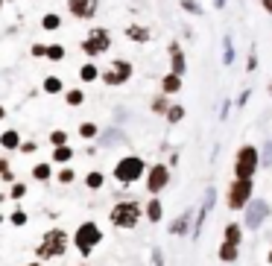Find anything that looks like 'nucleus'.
<instances>
[{
    "label": "nucleus",
    "mask_w": 272,
    "mask_h": 266,
    "mask_svg": "<svg viewBox=\"0 0 272 266\" xmlns=\"http://www.w3.org/2000/svg\"><path fill=\"white\" fill-rule=\"evenodd\" d=\"M103 181H106V178H103V173H97V170L88 173V178H85V184H88L91 190H100V187H103Z\"/></svg>",
    "instance_id": "28"
},
{
    "label": "nucleus",
    "mask_w": 272,
    "mask_h": 266,
    "mask_svg": "<svg viewBox=\"0 0 272 266\" xmlns=\"http://www.w3.org/2000/svg\"><path fill=\"white\" fill-rule=\"evenodd\" d=\"M44 91H47V94H59L61 91V79L59 76H47V79H44Z\"/></svg>",
    "instance_id": "27"
},
{
    "label": "nucleus",
    "mask_w": 272,
    "mask_h": 266,
    "mask_svg": "<svg viewBox=\"0 0 272 266\" xmlns=\"http://www.w3.org/2000/svg\"><path fill=\"white\" fill-rule=\"evenodd\" d=\"M79 134H82L85 140L94 137V134H97V123H82V126H79Z\"/></svg>",
    "instance_id": "34"
},
{
    "label": "nucleus",
    "mask_w": 272,
    "mask_h": 266,
    "mask_svg": "<svg viewBox=\"0 0 272 266\" xmlns=\"http://www.w3.org/2000/svg\"><path fill=\"white\" fill-rule=\"evenodd\" d=\"M9 220H12V225H27V214H24V211H15Z\"/></svg>",
    "instance_id": "36"
},
{
    "label": "nucleus",
    "mask_w": 272,
    "mask_h": 266,
    "mask_svg": "<svg viewBox=\"0 0 272 266\" xmlns=\"http://www.w3.org/2000/svg\"><path fill=\"white\" fill-rule=\"evenodd\" d=\"M161 217H164V208H161V202L152 199L150 205H147V220H150V222H161Z\"/></svg>",
    "instance_id": "19"
},
{
    "label": "nucleus",
    "mask_w": 272,
    "mask_h": 266,
    "mask_svg": "<svg viewBox=\"0 0 272 266\" xmlns=\"http://www.w3.org/2000/svg\"><path fill=\"white\" fill-rule=\"evenodd\" d=\"M100 76H103V70L94 65V62H85V65L79 67V79H82V82H94V79H100Z\"/></svg>",
    "instance_id": "17"
},
{
    "label": "nucleus",
    "mask_w": 272,
    "mask_h": 266,
    "mask_svg": "<svg viewBox=\"0 0 272 266\" xmlns=\"http://www.w3.org/2000/svg\"><path fill=\"white\" fill-rule=\"evenodd\" d=\"M0 146H6V149H18L21 146V137H18V132H3L0 134Z\"/></svg>",
    "instance_id": "20"
},
{
    "label": "nucleus",
    "mask_w": 272,
    "mask_h": 266,
    "mask_svg": "<svg viewBox=\"0 0 272 266\" xmlns=\"http://www.w3.org/2000/svg\"><path fill=\"white\" fill-rule=\"evenodd\" d=\"M179 91H181V76H176V73H164V79H161V94L173 97V94H179Z\"/></svg>",
    "instance_id": "14"
},
{
    "label": "nucleus",
    "mask_w": 272,
    "mask_h": 266,
    "mask_svg": "<svg viewBox=\"0 0 272 266\" xmlns=\"http://www.w3.org/2000/svg\"><path fill=\"white\" fill-rule=\"evenodd\" d=\"M132 73H135V67H132V62H126V59H114L111 65L103 70V82L109 85V88H117V85H123V82H129L132 79Z\"/></svg>",
    "instance_id": "7"
},
{
    "label": "nucleus",
    "mask_w": 272,
    "mask_h": 266,
    "mask_svg": "<svg viewBox=\"0 0 272 266\" xmlns=\"http://www.w3.org/2000/svg\"><path fill=\"white\" fill-rule=\"evenodd\" d=\"M264 167H272V140L264 143Z\"/></svg>",
    "instance_id": "35"
},
{
    "label": "nucleus",
    "mask_w": 272,
    "mask_h": 266,
    "mask_svg": "<svg viewBox=\"0 0 272 266\" xmlns=\"http://www.w3.org/2000/svg\"><path fill=\"white\" fill-rule=\"evenodd\" d=\"M0 6H3V0H0Z\"/></svg>",
    "instance_id": "49"
},
{
    "label": "nucleus",
    "mask_w": 272,
    "mask_h": 266,
    "mask_svg": "<svg viewBox=\"0 0 272 266\" xmlns=\"http://www.w3.org/2000/svg\"><path fill=\"white\" fill-rule=\"evenodd\" d=\"M144 173H147V164H144L138 155H126V158H120L117 167H114V178H117L120 184H135Z\"/></svg>",
    "instance_id": "3"
},
{
    "label": "nucleus",
    "mask_w": 272,
    "mask_h": 266,
    "mask_svg": "<svg viewBox=\"0 0 272 266\" xmlns=\"http://www.w3.org/2000/svg\"><path fill=\"white\" fill-rule=\"evenodd\" d=\"M3 117H6V111H3V105H0V120H3Z\"/></svg>",
    "instance_id": "45"
},
{
    "label": "nucleus",
    "mask_w": 272,
    "mask_h": 266,
    "mask_svg": "<svg viewBox=\"0 0 272 266\" xmlns=\"http://www.w3.org/2000/svg\"><path fill=\"white\" fill-rule=\"evenodd\" d=\"M258 170H261V152H258V146H252V143L240 146V152L234 158V178H252Z\"/></svg>",
    "instance_id": "2"
},
{
    "label": "nucleus",
    "mask_w": 272,
    "mask_h": 266,
    "mask_svg": "<svg viewBox=\"0 0 272 266\" xmlns=\"http://www.w3.org/2000/svg\"><path fill=\"white\" fill-rule=\"evenodd\" d=\"M187 220H190V211H187V214H181L179 220L170 225V231H173V234H184V231H187Z\"/></svg>",
    "instance_id": "26"
},
{
    "label": "nucleus",
    "mask_w": 272,
    "mask_h": 266,
    "mask_svg": "<svg viewBox=\"0 0 272 266\" xmlns=\"http://www.w3.org/2000/svg\"><path fill=\"white\" fill-rule=\"evenodd\" d=\"M64 249H67V234L61 231V228H53V231L44 234V240L38 246V261L59 258V255H64Z\"/></svg>",
    "instance_id": "4"
},
{
    "label": "nucleus",
    "mask_w": 272,
    "mask_h": 266,
    "mask_svg": "<svg viewBox=\"0 0 272 266\" xmlns=\"http://www.w3.org/2000/svg\"><path fill=\"white\" fill-rule=\"evenodd\" d=\"M79 50H82L88 59H97V56L109 53V50H111V33H109L106 27H94V30H88V35L82 38Z\"/></svg>",
    "instance_id": "1"
},
{
    "label": "nucleus",
    "mask_w": 272,
    "mask_h": 266,
    "mask_svg": "<svg viewBox=\"0 0 272 266\" xmlns=\"http://www.w3.org/2000/svg\"><path fill=\"white\" fill-rule=\"evenodd\" d=\"M167 53H170V73L184 76V73H187V59H184V50H181V44H179V41H170Z\"/></svg>",
    "instance_id": "12"
},
{
    "label": "nucleus",
    "mask_w": 272,
    "mask_h": 266,
    "mask_svg": "<svg viewBox=\"0 0 272 266\" xmlns=\"http://www.w3.org/2000/svg\"><path fill=\"white\" fill-rule=\"evenodd\" d=\"M27 266H41V264H27Z\"/></svg>",
    "instance_id": "48"
},
{
    "label": "nucleus",
    "mask_w": 272,
    "mask_h": 266,
    "mask_svg": "<svg viewBox=\"0 0 272 266\" xmlns=\"http://www.w3.org/2000/svg\"><path fill=\"white\" fill-rule=\"evenodd\" d=\"M123 33H126V38H129V41H135V44H147V41L152 38V33L147 30V27H141V24H129Z\"/></svg>",
    "instance_id": "13"
},
{
    "label": "nucleus",
    "mask_w": 272,
    "mask_h": 266,
    "mask_svg": "<svg viewBox=\"0 0 272 266\" xmlns=\"http://www.w3.org/2000/svg\"><path fill=\"white\" fill-rule=\"evenodd\" d=\"M24 193H27V187H24V184H15V187H12V193H9V196H12V199H21V196H24Z\"/></svg>",
    "instance_id": "40"
},
{
    "label": "nucleus",
    "mask_w": 272,
    "mask_h": 266,
    "mask_svg": "<svg viewBox=\"0 0 272 266\" xmlns=\"http://www.w3.org/2000/svg\"><path fill=\"white\" fill-rule=\"evenodd\" d=\"M100 9V0H67V12L76 21H91Z\"/></svg>",
    "instance_id": "11"
},
{
    "label": "nucleus",
    "mask_w": 272,
    "mask_h": 266,
    "mask_svg": "<svg viewBox=\"0 0 272 266\" xmlns=\"http://www.w3.org/2000/svg\"><path fill=\"white\" fill-rule=\"evenodd\" d=\"M6 167H9V164H6V161H0V176H3V173H9Z\"/></svg>",
    "instance_id": "43"
},
{
    "label": "nucleus",
    "mask_w": 272,
    "mask_h": 266,
    "mask_svg": "<svg viewBox=\"0 0 272 266\" xmlns=\"http://www.w3.org/2000/svg\"><path fill=\"white\" fill-rule=\"evenodd\" d=\"M222 65H234V44H231V35L222 38Z\"/></svg>",
    "instance_id": "21"
},
{
    "label": "nucleus",
    "mask_w": 272,
    "mask_h": 266,
    "mask_svg": "<svg viewBox=\"0 0 272 266\" xmlns=\"http://www.w3.org/2000/svg\"><path fill=\"white\" fill-rule=\"evenodd\" d=\"M267 217H270V205L264 199H252L246 205V228H261Z\"/></svg>",
    "instance_id": "10"
},
{
    "label": "nucleus",
    "mask_w": 272,
    "mask_h": 266,
    "mask_svg": "<svg viewBox=\"0 0 272 266\" xmlns=\"http://www.w3.org/2000/svg\"><path fill=\"white\" fill-rule=\"evenodd\" d=\"M181 9H184L187 15H202V12H205V9H202L196 0H181Z\"/></svg>",
    "instance_id": "31"
},
{
    "label": "nucleus",
    "mask_w": 272,
    "mask_h": 266,
    "mask_svg": "<svg viewBox=\"0 0 272 266\" xmlns=\"http://www.w3.org/2000/svg\"><path fill=\"white\" fill-rule=\"evenodd\" d=\"M252 178H234L231 187H228V208L231 211H246V205L252 202Z\"/></svg>",
    "instance_id": "6"
},
{
    "label": "nucleus",
    "mask_w": 272,
    "mask_h": 266,
    "mask_svg": "<svg viewBox=\"0 0 272 266\" xmlns=\"http://www.w3.org/2000/svg\"><path fill=\"white\" fill-rule=\"evenodd\" d=\"M32 176H35L38 181H47V178H50V167L47 164H35L32 167Z\"/></svg>",
    "instance_id": "32"
},
{
    "label": "nucleus",
    "mask_w": 272,
    "mask_h": 266,
    "mask_svg": "<svg viewBox=\"0 0 272 266\" xmlns=\"http://www.w3.org/2000/svg\"><path fill=\"white\" fill-rule=\"evenodd\" d=\"M167 184H170V167H167V164L150 167V173H147V190H150L152 196H155V193H161Z\"/></svg>",
    "instance_id": "9"
},
{
    "label": "nucleus",
    "mask_w": 272,
    "mask_h": 266,
    "mask_svg": "<svg viewBox=\"0 0 272 266\" xmlns=\"http://www.w3.org/2000/svg\"><path fill=\"white\" fill-rule=\"evenodd\" d=\"M170 105H173L170 97H167V94H161V97H155V100H152V111H155V114H167V108H170Z\"/></svg>",
    "instance_id": "25"
},
{
    "label": "nucleus",
    "mask_w": 272,
    "mask_h": 266,
    "mask_svg": "<svg viewBox=\"0 0 272 266\" xmlns=\"http://www.w3.org/2000/svg\"><path fill=\"white\" fill-rule=\"evenodd\" d=\"M225 243H234V246L243 243V231H240L237 222H228V225H225Z\"/></svg>",
    "instance_id": "18"
},
{
    "label": "nucleus",
    "mask_w": 272,
    "mask_h": 266,
    "mask_svg": "<svg viewBox=\"0 0 272 266\" xmlns=\"http://www.w3.org/2000/svg\"><path fill=\"white\" fill-rule=\"evenodd\" d=\"M261 6H264V12H267V15H272V0H261Z\"/></svg>",
    "instance_id": "42"
},
{
    "label": "nucleus",
    "mask_w": 272,
    "mask_h": 266,
    "mask_svg": "<svg viewBox=\"0 0 272 266\" xmlns=\"http://www.w3.org/2000/svg\"><path fill=\"white\" fill-rule=\"evenodd\" d=\"M64 100H67V105H82V102H85V94H82L79 88H73V91L64 94Z\"/></svg>",
    "instance_id": "30"
},
{
    "label": "nucleus",
    "mask_w": 272,
    "mask_h": 266,
    "mask_svg": "<svg viewBox=\"0 0 272 266\" xmlns=\"http://www.w3.org/2000/svg\"><path fill=\"white\" fill-rule=\"evenodd\" d=\"M240 258V246H234V243H222L219 246V261L222 264H234Z\"/></svg>",
    "instance_id": "16"
},
{
    "label": "nucleus",
    "mask_w": 272,
    "mask_h": 266,
    "mask_svg": "<svg viewBox=\"0 0 272 266\" xmlns=\"http://www.w3.org/2000/svg\"><path fill=\"white\" fill-rule=\"evenodd\" d=\"M59 181H61V184H70V181H73V170H61Z\"/></svg>",
    "instance_id": "39"
},
{
    "label": "nucleus",
    "mask_w": 272,
    "mask_h": 266,
    "mask_svg": "<svg viewBox=\"0 0 272 266\" xmlns=\"http://www.w3.org/2000/svg\"><path fill=\"white\" fill-rule=\"evenodd\" d=\"M211 208H214V190H208V196H205V205H202V211H199V217H196V225H193V237H199V234H202L205 217L211 214Z\"/></svg>",
    "instance_id": "15"
},
{
    "label": "nucleus",
    "mask_w": 272,
    "mask_h": 266,
    "mask_svg": "<svg viewBox=\"0 0 272 266\" xmlns=\"http://www.w3.org/2000/svg\"><path fill=\"white\" fill-rule=\"evenodd\" d=\"M258 3H261V0H258Z\"/></svg>",
    "instance_id": "50"
},
{
    "label": "nucleus",
    "mask_w": 272,
    "mask_h": 266,
    "mask_svg": "<svg viewBox=\"0 0 272 266\" xmlns=\"http://www.w3.org/2000/svg\"><path fill=\"white\" fill-rule=\"evenodd\" d=\"M47 59H50V62H61V59H64V47H61V44H50V47H47Z\"/></svg>",
    "instance_id": "29"
},
{
    "label": "nucleus",
    "mask_w": 272,
    "mask_h": 266,
    "mask_svg": "<svg viewBox=\"0 0 272 266\" xmlns=\"http://www.w3.org/2000/svg\"><path fill=\"white\" fill-rule=\"evenodd\" d=\"M249 97H252V91H243L240 97H237V105H240V108H243V105L249 102Z\"/></svg>",
    "instance_id": "41"
},
{
    "label": "nucleus",
    "mask_w": 272,
    "mask_h": 266,
    "mask_svg": "<svg viewBox=\"0 0 272 266\" xmlns=\"http://www.w3.org/2000/svg\"><path fill=\"white\" fill-rule=\"evenodd\" d=\"M246 70H249V73H252V70H258V53H255V50L249 53V62H246Z\"/></svg>",
    "instance_id": "37"
},
{
    "label": "nucleus",
    "mask_w": 272,
    "mask_h": 266,
    "mask_svg": "<svg viewBox=\"0 0 272 266\" xmlns=\"http://www.w3.org/2000/svg\"><path fill=\"white\" fill-rule=\"evenodd\" d=\"M267 91H270V97H272V79H270V88H267Z\"/></svg>",
    "instance_id": "46"
},
{
    "label": "nucleus",
    "mask_w": 272,
    "mask_h": 266,
    "mask_svg": "<svg viewBox=\"0 0 272 266\" xmlns=\"http://www.w3.org/2000/svg\"><path fill=\"white\" fill-rule=\"evenodd\" d=\"M270 266H272V249H270Z\"/></svg>",
    "instance_id": "47"
},
{
    "label": "nucleus",
    "mask_w": 272,
    "mask_h": 266,
    "mask_svg": "<svg viewBox=\"0 0 272 266\" xmlns=\"http://www.w3.org/2000/svg\"><path fill=\"white\" fill-rule=\"evenodd\" d=\"M109 217L117 228H135L138 220H141V205L138 202H117Z\"/></svg>",
    "instance_id": "5"
},
{
    "label": "nucleus",
    "mask_w": 272,
    "mask_h": 266,
    "mask_svg": "<svg viewBox=\"0 0 272 266\" xmlns=\"http://www.w3.org/2000/svg\"><path fill=\"white\" fill-rule=\"evenodd\" d=\"M214 6H217V9H222V6H225V0H217V3H214Z\"/></svg>",
    "instance_id": "44"
},
{
    "label": "nucleus",
    "mask_w": 272,
    "mask_h": 266,
    "mask_svg": "<svg viewBox=\"0 0 272 266\" xmlns=\"http://www.w3.org/2000/svg\"><path fill=\"white\" fill-rule=\"evenodd\" d=\"M170 123H179V120H184V105H179V102H173L170 108H167V114H164Z\"/></svg>",
    "instance_id": "24"
},
{
    "label": "nucleus",
    "mask_w": 272,
    "mask_h": 266,
    "mask_svg": "<svg viewBox=\"0 0 272 266\" xmlns=\"http://www.w3.org/2000/svg\"><path fill=\"white\" fill-rule=\"evenodd\" d=\"M70 158H73V149H70L67 143H64V146H56V149H53V161H59V164H67Z\"/></svg>",
    "instance_id": "23"
},
{
    "label": "nucleus",
    "mask_w": 272,
    "mask_h": 266,
    "mask_svg": "<svg viewBox=\"0 0 272 266\" xmlns=\"http://www.w3.org/2000/svg\"><path fill=\"white\" fill-rule=\"evenodd\" d=\"M76 249L88 258L91 252H94V246H100V240H103V231H100V225L97 222H82L79 228H76Z\"/></svg>",
    "instance_id": "8"
},
{
    "label": "nucleus",
    "mask_w": 272,
    "mask_h": 266,
    "mask_svg": "<svg viewBox=\"0 0 272 266\" xmlns=\"http://www.w3.org/2000/svg\"><path fill=\"white\" fill-rule=\"evenodd\" d=\"M50 143H53V146H64V143H67V132L56 129V132L50 134Z\"/></svg>",
    "instance_id": "33"
},
{
    "label": "nucleus",
    "mask_w": 272,
    "mask_h": 266,
    "mask_svg": "<svg viewBox=\"0 0 272 266\" xmlns=\"http://www.w3.org/2000/svg\"><path fill=\"white\" fill-rule=\"evenodd\" d=\"M32 56H35V59L47 56V44H32Z\"/></svg>",
    "instance_id": "38"
},
{
    "label": "nucleus",
    "mask_w": 272,
    "mask_h": 266,
    "mask_svg": "<svg viewBox=\"0 0 272 266\" xmlns=\"http://www.w3.org/2000/svg\"><path fill=\"white\" fill-rule=\"evenodd\" d=\"M41 27H44L47 33H56V30L61 27V18L56 15V12H50V15H44V18H41Z\"/></svg>",
    "instance_id": "22"
}]
</instances>
